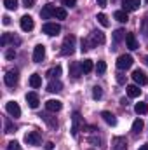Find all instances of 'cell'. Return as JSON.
<instances>
[{
  "label": "cell",
  "mask_w": 148,
  "mask_h": 150,
  "mask_svg": "<svg viewBox=\"0 0 148 150\" xmlns=\"http://www.w3.org/2000/svg\"><path fill=\"white\" fill-rule=\"evenodd\" d=\"M42 32H44L45 35H49V37H54V35H59L61 26L56 25V23H45V25L42 26Z\"/></svg>",
  "instance_id": "4"
},
{
  "label": "cell",
  "mask_w": 148,
  "mask_h": 150,
  "mask_svg": "<svg viewBox=\"0 0 148 150\" xmlns=\"http://www.w3.org/2000/svg\"><path fill=\"white\" fill-rule=\"evenodd\" d=\"M25 2V7H33V4H35V0H23Z\"/></svg>",
  "instance_id": "42"
},
{
  "label": "cell",
  "mask_w": 148,
  "mask_h": 150,
  "mask_svg": "<svg viewBox=\"0 0 148 150\" xmlns=\"http://www.w3.org/2000/svg\"><path fill=\"white\" fill-rule=\"evenodd\" d=\"M106 2H108V0H98V5H99V7H106Z\"/></svg>",
  "instance_id": "45"
},
{
  "label": "cell",
  "mask_w": 148,
  "mask_h": 150,
  "mask_svg": "<svg viewBox=\"0 0 148 150\" xmlns=\"http://www.w3.org/2000/svg\"><path fill=\"white\" fill-rule=\"evenodd\" d=\"M42 119H44V120H45V122H47V124H49V126L52 127V129H56V127H58V120L51 119L49 115H42Z\"/></svg>",
  "instance_id": "33"
},
{
  "label": "cell",
  "mask_w": 148,
  "mask_h": 150,
  "mask_svg": "<svg viewBox=\"0 0 148 150\" xmlns=\"http://www.w3.org/2000/svg\"><path fill=\"white\" fill-rule=\"evenodd\" d=\"M75 42H77V38H75L73 35L65 37V40H63V45H61V54H63V56H70V54H73Z\"/></svg>",
  "instance_id": "1"
},
{
  "label": "cell",
  "mask_w": 148,
  "mask_h": 150,
  "mask_svg": "<svg viewBox=\"0 0 148 150\" xmlns=\"http://www.w3.org/2000/svg\"><path fill=\"white\" fill-rule=\"evenodd\" d=\"M80 126H84L82 115H80L78 112H73V115H72V136H77V134H78Z\"/></svg>",
  "instance_id": "5"
},
{
  "label": "cell",
  "mask_w": 148,
  "mask_h": 150,
  "mask_svg": "<svg viewBox=\"0 0 148 150\" xmlns=\"http://www.w3.org/2000/svg\"><path fill=\"white\" fill-rule=\"evenodd\" d=\"M45 108H47V112H59L63 108V103L59 100H49V101H45Z\"/></svg>",
  "instance_id": "14"
},
{
  "label": "cell",
  "mask_w": 148,
  "mask_h": 150,
  "mask_svg": "<svg viewBox=\"0 0 148 150\" xmlns=\"http://www.w3.org/2000/svg\"><path fill=\"white\" fill-rule=\"evenodd\" d=\"M2 23H4L5 26H7V25H11V18H9V16H4V18H2Z\"/></svg>",
  "instance_id": "41"
},
{
  "label": "cell",
  "mask_w": 148,
  "mask_h": 150,
  "mask_svg": "<svg viewBox=\"0 0 148 150\" xmlns=\"http://www.w3.org/2000/svg\"><path fill=\"white\" fill-rule=\"evenodd\" d=\"M14 131H16V127L11 122H5V133H14Z\"/></svg>",
  "instance_id": "39"
},
{
  "label": "cell",
  "mask_w": 148,
  "mask_h": 150,
  "mask_svg": "<svg viewBox=\"0 0 148 150\" xmlns=\"http://www.w3.org/2000/svg\"><path fill=\"white\" fill-rule=\"evenodd\" d=\"M54 12H56V7H54L52 4H47V5H44V9L40 11V18H42V19H49V18L54 16Z\"/></svg>",
  "instance_id": "13"
},
{
  "label": "cell",
  "mask_w": 148,
  "mask_h": 150,
  "mask_svg": "<svg viewBox=\"0 0 148 150\" xmlns=\"http://www.w3.org/2000/svg\"><path fill=\"white\" fill-rule=\"evenodd\" d=\"M26 103H28V107H30V108H38L40 100H38L37 93H28V94H26Z\"/></svg>",
  "instance_id": "15"
},
{
  "label": "cell",
  "mask_w": 148,
  "mask_h": 150,
  "mask_svg": "<svg viewBox=\"0 0 148 150\" xmlns=\"http://www.w3.org/2000/svg\"><path fill=\"white\" fill-rule=\"evenodd\" d=\"M30 86H32L33 89H38V87L42 86V77H40L38 74L30 75Z\"/></svg>",
  "instance_id": "23"
},
{
  "label": "cell",
  "mask_w": 148,
  "mask_h": 150,
  "mask_svg": "<svg viewBox=\"0 0 148 150\" xmlns=\"http://www.w3.org/2000/svg\"><path fill=\"white\" fill-rule=\"evenodd\" d=\"M113 18L117 19V21H120V23H127L129 21V16H127V12L122 9V11H115L113 12Z\"/></svg>",
  "instance_id": "21"
},
{
  "label": "cell",
  "mask_w": 148,
  "mask_h": 150,
  "mask_svg": "<svg viewBox=\"0 0 148 150\" xmlns=\"http://www.w3.org/2000/svg\"><path fill=\"white\" fill-rule=\"evenodd\" d=\"M82 74H84V70H82V65H80V63H72V65H70V75H72L73 79H78Z\"/></svg>",
  "instance_id": "19"
},
{
  "label": "cell",
  "mask_w": 148,
  "mask_h": 150,
  "mask_svg": "<svg viewBox=\"0 0 148 150\" xmlns=\"http://www.w3.org/2000/svg\"><path fill=\"white\" fill-rule=\"evenodd\" d=\"M132 79H134V82L140 84V86H147L148 84V77L143 70H134V72H132Z\"/></svg>",
  "instance_id": "9"
},
{
  "label": "cell",
  "mask_w": 148,
  "mask_h": 150,
  "mask_svg": "<svg viewBox=\"0 0 148 150\" xmlns=\"http://www.w3.org/2000/svg\"><path fill=\"white\" fill-rule=\"evenodd\" d=\"M59 75H61V67H52V68L47 70V77L49 79H59Z\"/></svg>",
  "instance_id": "25"
},
{
  "label": "cell",
  "mask_w": 148,
  "mask_h": 150,
  "mask_svg": "<svg viewBox=\"0 0 148 150\" xmlns=\"http://www.w3.org/2000/svg\"><path fill=\"white\" fill-rule=\"evenodd\" d=\"M101 117H103V120H105L108 126H115V124H117V119H115V115L111 112H101Z\"/></svg>",
  "instance_id": "22"
},
{
  "label": "cell",
  "mask_w": 148,
  "mask_h": 150,
  "mask_svg": "<svg viewBox=\"0 0 148 150\" xmlns=\"http://www.w3.org/2000/svg\"><path fill=\"white\" fill-rule=\"evenodd\" d=\"M5 110L9 112V115H12L14 119L21 115V108H19V105H18L16 101H9V103L5 105Z\"/></svg>",
  "instance_id": "10"
},
{
  "label": "cell",
  "mask_w": 148,
  "mask_h": 150,
  "mask_svg": "<svg viewBox=\"0 0 148 150\" xmlns=\"http://www.w3.org/2000/svg\"><path fill=\"white\" fill-rule=\"evenodd\" d=\"M125 45H127L131 51L138 49V40H136V35H134V33H127V35H125Z\"/></svg>",
  "instance_id": "17"
},
{
  "label": "cell",
  "mask_w": 148,
  "mask_h": 150,
  "mask_svg": "<svg viewBox=\"0 0 148 150\" xmlns=\"http://www.w3.org/2000/svg\"><path fill=\"white\" fill-rule=\"evenodd\" d=\"M80 65H82L84 74H91V72H92V68H94V65H92V61H91V59H84V61H80Z\"/></svg>",
  "instance_id": "27"
},
{
  "label": "cell",
  "mask_w": 148,
  "mask_h": 150,
  "mask_svg": "<svg viewBox=\"0 0 148 150\" xmlns=\"http://www.w3.org/2000/svg\"><path fill=\"white\" fill-rule=\"evenodd\" d=\"M141 5L140 0H122V7L125 12H132V11H138Z\"/></svg>",
  "instance_id": "8"
},
{
  "label": "cell",
  "mask_w": 148,
  "mask_h": 150,
  "mask_svg": "<svg viewBox=\"0 0 148 150\" xmlns=\"http://www.w3.org/2000/svg\"><path fill=\"white\" fill-rule=\"evenodd\" d=\"M45 150H54V143L52 142H47L45 143Z\"/></svg>",
  "instance_id": "43"
},
{
  "label": "cell",
  "mask_w": 148,
  "mask_h": 150,
  "mask_svg": "<svg viewBox=\"0 0 148 150\" xmlns=\"http://www.w3.org/2000/svg\"><path fill=\"white\" fill-rule=\"evenodd\" d=\"M134 112L138 115H145V113H148V105L147 103H136L134 105Z\"/></svg>",
  "instance_id": "26"
},
{
  "label": "cell",
  "mask_w": 148,
  "mask_h": 150,
  "mask_svg": "<svg viewBox=\"0 0 148 150\" xmlns=\"http://www.w3.org/2000/svg\"><path fill=\"white\" fill-rule=\"evenodd\" d=\"M19 25H21V30H23V32H32V30H33V26H35V23H33V18H32V16H23V18H21V21H19Z\"/></svg>",
  "instance_id": "7"
},
{
  "label": "cell",
  "mask_w": 148,
  "mask_h": 150,
  "mask_svg": "<svg viewBox=\"0 0 148 150\" xmlns=\"http://www.w3.org/2000/svg\"><path fill=\"white\" fill-rule=\"evenodd\" d=\"M101 96H103V89L99 86H94L92 87V98L94 100H101Z\"/></svg>",
  "instance_id": "32"
},
{
  "label": "cell",
  "mask_w": 148,
  "mask_h": 150,
  "mask_svg": "<svg viewBox=\"0 0 148 150\" xmlns=\"http://www.w3.org/2000/svg\"><path fill=\"white\" fill-rule=\"evenodd\" d=\"M7 150H21V147H19L18 142H9L7 143Z\"/></svg>",
  "instance_id": "37"
},
{
  "label": "cell",
  "mask_w": 148,
  "mask_h": 150,
  "mask_svg": "<svg viewBox=\"0 0 148 150\" xmlns=\"http://www.w3.org/2000/svg\"><path fill=\"white\" fill-rule=\"evenodd\" d=\"M122 38H125V32H124V30H115V33H113V40H115V42H120Z\"/></svg>",
  "instance_id": "34"
},
{
  "label": "cell",
  "mask_w": 148,
  "mask_h": 150,
  "mask_svg": "<svg viewBox=\"0 0 148 150\" xmlns=\"http://www.w3.org/2000/svg\"><path fill=\"white\" fill-rule=\"evenodd\" d=\"M111 150H127V140L122 136H115L111 140Z\"/></svg>",
  "instance_id": "6"
},
{
  "label": "cell",
  "mask_w": 148,
  "mask_h": 150,
  "mask_svg": "<svg viewBox=\"0 0 148 150\" xmlns=\"http://www.w3.org/2000/svg\"><path fill=\"white\" fill-rule=\"evenodd\" d=\"M96 72H98V74H105V72H106V63H105V61H98Z\"/></svg>",
  "instance_id": "35"
},
{
  "label": "cell",
  "mask_w": 148,
  "mask_h": 150,
  "mask_svg": "<svg viewBox=\"0 0 148 150\" xmlns=\"http://www.w3.org/2000/svg\"><path fill=\"white\" fill-rule=\"evenodd\" d=\"M141 30H143V33H145V37L148 38V16L143 19V23H141Z\"/></svg>",
  "instance_id": "36"
},
{
  "label": "cell",
  "mask_w": 148,
  "mask_h": 150,
  "mask_svg": "<svg viewBox=\"0 0 148 150\" xmlns=\"http://www.w3.org/2000/svg\"><path fill=\"white\" fill-rule=\"evenodd\" d=\"M89 38L92 40V44H94V45H98V44H105V40H106L103 32H92Z\"/></svg>",
  "instance_id": "18"
},
{
  "label": "cell",
  "mask_w": 148,
  "mask_h": 150,
  "mask_svg": "<svg viewBox=\"0 0 148 150\" xmlns=\"http://www.w3.org/2000/svg\"><path fill=\"white\" fill-rule=\"evenodd\" d=\"M143 127H145V122H143L141 119H136V120L132 122V133H134V134H140V133L143 131Z\"/></svg>",
  "instance_id": "24"
},
{
  "label": "cell",
  "mask_w": 148,
  "mask_h": 150,
  "mask_svg": "<svg viewBox=\"0 0 148 150\" xmlns=\"http://www.w3.org/2000/svg\"><path fill=\"white\" fill-rule=\"evenodd\" d=\"M140 94H141V89H140L136 84L127 86V96H129V98H138Z\"/></svg>",
  "instance_id": "20"
},
{
  "label": "cell",
  "mask_w": 148,
  "mask_h": 150,
  "mask_svg": "<svg viewBox=\"0 0 148 150\" xmlns=\"http://www.w3.org/2000/svg\"><path fill=\"white\" fill-rule=\"evenodd\" d=\"M145 63L148 65V56H145Z\"/></svg>",
  "instance_id": "47"
},
{
  "label": "cell",
  "mask_w": 148,
  "mask_h": 150,
  "mask_svg": "<svg viewBox=\"0 0 148 150\" xmlns=\"http://www.w3.org/2000/svg\"><path fill=\"white\" fill-rule=\"evenodd\" d=\"M132 63H134V59H132L131 54H122V56L117 58V68L118 70H127V68L132 67Z\"/></svg>",
  "instance_id": "2"
},
{
  "label": "cell",
  "mask_w": 148,
  "mask_h": 150,
  "mask_svg": "<svg viewBox=\"0 0 148 150\" xmlns=\"http://www.w3.org/2000/svg\"><path fill=\"white\" fill-rule=\"evenodd\" d=\"M44 58H45V47L42 44H38V45H35V49H33V61L35 63H40Z\"/></svg>",
  "instance_id": "12"
},
{
  "label": "cell",
  "mask_w": 148,
  "mask_h": 150,
  "mask_svg": "<svg viewBox=\"0 0 148 150\" xmlns=\"http://www.w3.org/2000/svg\"><path fill=\"white\" fill-rule=\"evenodd\" d=\"M25 142L28 145H38L40 143V134H38L37 131H28L25 134Z\"/></svg>",
  "instance_id": "11"
},
{
  "label": "cell",
  "mask_w": 148,
  "mask_h": 150,
  "mask_svg": "<svg viewBox=\"0 0 148 150\" xmlns=\"http://www.w3.org/2000/svg\"><path fill=\"white\" fill-rule=\"evenodd\" d=\"M117 82H118V84H124V82H125V77H124V75H117Z\"/></svg>",
  "instance_id": "44"
},
{
  "label": "cell",
  "mask_w": 148,
  "mask_h": 150,
  "mask_svg": "<svg viewBox=\"0 0 148 150\" xmlns=\"http://www.w3.org/2000/svg\"><path fill=\"white\" fill-rule=\"evenodd\" d=\"M140 150H148V143H145V145H141V147H140Z\"/></svg>",
  "instance_id": "46"
},
{
  "label": "cell",
  "mask_w": 148,
  "mask_h": 150,
  "mask_svg": "<svg viewBox=\"0 0 148 150\" xmlns=\"http://www.w3.org/2000/svg\"><path fill=\"white\" fill-rule=\"evenodd\" d=\"M75 4H77V0H65L66 7H75Z\"/></svg>",
  "instance_id": "40"
},
{
  "label": "cell",
  "mask_w": 148,
  "mask_h": 150,
  "mask_svg": "<svg viewBox=\"0 0 148 150\" xmlns=\"http://www.w3.org/2000/svg\"><path fill=\"white\" fill-rule=\"evenodd\" d=\"M61 89H63V84L58 79H51V82L47 84V91L49 93H59Z\"/></svg>",
  "instance_id": "16"
},
{
  "label": "cell",
  "mask_w": 148,
  "mask_h": 150,
  "mask_svg": "<svg viewBox=\"0 0 148 150\" xmlns=\"http://www.w3.org/2000/svg\"><path fill=\"white\" fill-rule=\"evenodd\" d=\"M18 80H19L18 70H9L7 74L4 75V82H5V86H9V87H14V86L18 84Z\"/></svg>",
  "instance_id": "3"
},
{
  "label": "cell",
  "mask_w": 148,
  "mask_h": 150,
  "mask_svg": "<svg viewBox=\"0 0 148 150\" xmlns=\"http://www.w3.org/2000/svg\"><path fill=\"white\" fill-rule=\"evenodd\" d=\"M96 19H98V23H99L101 26H105V28H108V26H110V21H108V18H106L103 12H99V14L96 16Z\"/></svg>",
  "instance_id": "28"
},
{
  "label": "cell",
  "mask_w": 148,
  "mask_h": 150,
  "mask_svg": "<svg viewBox=\"0 0 148 150\" xmlns=\"http://www.w3.org/2000/svg\"><path fill=\"white\" fill-rule=\"evenodd\" d=\"M5 58H7V59H14V58H16V51H14V49H9V51L5 52Z\"/></svg>",
  "instance_id": "38"
},
{
  "label": "cell",
  "mask_w": 148,
  "mask_h": 150,
  "mask_svg": "<svg viewBox=\"0 0 148 150\" xmlns=\"http://www.w3.org/2000/svg\"><path fill=\"white\" fill-rule=\"evenodd\" d=\"M54 16H56L58 19H66V9H65V7H58L56 12H54Z\"/></svg>",
  "instance_id": "31"
},
{
  "label": "cell",
  "mask_w": 148,
  "mask_h": 150,
  "mask_svg": "<svg viewBox=\"0 0 148 150\" xmlns=\"http://www.w3.org/2000/svg\"><path fill=\"white\" fill-rule=\"evenodd\" d=\"M4 5L9 11H16L18 9V0H4Z\"/></svg>",
  "instance_id": "30"
},
{
  "label": "cell",
  "mask_w": 148,
  "mask_h": 150,
  "mask_svg": "<svg viewBox=\"0 0 148 150\" xmlns=\"http://www.w3.org/2000/svg\"><path fill=\"white\" fill-rule=\"evenodd\" d=\"M9 42H14V37H12L11 33H4L2 38H0V45H2V47H5Z\"/></svg>",
  "instance_id": "29"
}]
</instances>
